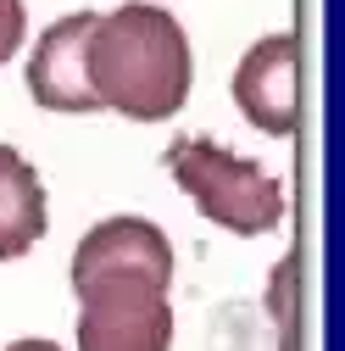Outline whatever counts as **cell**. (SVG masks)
Masks as SVG:
<instances>
[{
	"mask_svg": "<svg viewBox=\"0 0 345 351\" xmlns=\"http://www.w3.org/2000/svg\"><path fill=\"white\" fill-rule=\"evenodd\" d=\"M6 351H62V346L56 340H12Z\"/></svg>",
	"mask_w": 345,
	"mask_h": 351,
	"instance_id": "obj_10",
	"label": "cell"
},
{
	"mask_svg": "<svg viewBox=\"0 0 345 351\" xmlns=\"http://www.w3.org/2000/svg\"><path fill=\"white\" fill-rule=\"evenodd\" d=\"M112 268H134V274H151V279L172 285V245H167V234L151 217H106V223H95L78 240L67 279L78 285V279L112 274Z\"/></svg>",
	"mask_w": 345,
	"mask_h": 351,
	"instance_id": "obj_6",
	"label": "cell"
},
{
	"mask_svg": "<svg viewBox=\"0 0 345 351\" xmlns=\"http://www.w3.org/2000/svg\"><path fill=\"white\" fill-rule=\"evenodd\" d=\"M90 90L101 106L123 112L128 123H162L190 101V39L179 28V17L145 6V0H128V6L95 17L90 28Z\"/></svg>",
	"mask_w": 345,
	"mask_h": 351,
	"instance_id": "obj_1",
	"label": "cell"
},
{
	"mask_svg": "<svg viewBox=\"0 0 345 351\" xmlns=\"http://www.w3.org/2000/svg\"><path fill=\"white\" fill-rule=\"evenodd\" d=\"M23 28H28L23 0H0V67H6V62L23 51Z\"/></svg>",
	"mask_w": 345,
	"mask_h": 351,
	"instance_id": "obj_9",
	"label": "cell"
},
{
	"mask_svg": "<svg viewBox=\"0 0 345 351\" xmlns=\"http://www.w3.org/2000/svg\"><path fill=\"white\" fill-rule=\"evenodd\" d=\"M95 17L101 12H67L39 34V45L28 56V95L45 112H101V101L90 90V67H84Z\"/></svg>",
	"mask_w": 345,
	"mask_h": 351,
	"instance_id": "obj_5",
	"label": "cell"
},
{
	"mask_svg": "<svg viewBox=\"0 0 345 351\" xmlns=\"http://www.w3.org/2000/svg\"><path fill=\"white\" fill-rule=\"evenodd\" d=\"M51 229L45 184L17 145H0V262H23Z\"/></svg>",
	"mask_w": 345,
	"mask_h": 351,
	"instance_id": "obj_7",
	"label": "cell"
},
{
	"mask_svg": "<svg viewBox=\"0 0 345 351\" xmlns=\"http://www.w3.org/2000/svg\"><path fill=\"white\" fill-rule=\"evenodd\" d=\"M167 173L179 190L229 234H273L284 223V184L262 162L234 156L218 140L179 134L167 145Z\"/></svg>",
	"mask_w": 345,
	"mask_h": 351,
	"instance_id": "obj_2",
	"label": "cell"
},
{
	"mask_svg": "<svg viewBox=\"0 0 345 351\" xmlns=\"http://www.w3.org/2000/svg\"><path fill=\"white\" fill-rule=\"evenodd\" d=\"M234 106L262 134H295L301 123V45L295 34H268L234 67Z\"/></svg>",
	"mask_w": 345,
	"mask_h": 351,
	"instance_id": "obj_4",
	"label": "cell"
},
{
	"mask_svg": "<svg viewBox=\"0 0 345 351\" xmlns=\"http://www.w3.org/2000/svg\"><path fill=\"white\" fill-rule=\"evenodd\" d=\"M78 295V351H167L172 306L167 279L112 268L73 285Z\"/></svg>",
	"mask_w": 345,
	"mask_h": 351,
	"instance_id": "obj_3",
	"label": "cell"
},
{
	"mask_svg": "<svg viewBox=\"0 0 345 351\" xmlns=\"http://www.w3.org/2000/svg\"><path fill=\"white\" fill-rule=\"evenodd\" d=\"M295 285H301V262L284 256L273 268V285H268V318H273L279 351H301V340H295Z\"/></svg>",
	"mask_w": 345,
	"mask_h": 351,
	"instance_id": "obj_8",
	"label": "cell"
}]
</instances>
